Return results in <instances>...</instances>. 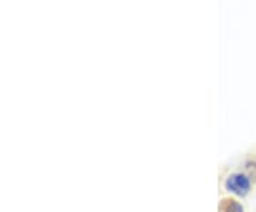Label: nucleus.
<instances>
[{"label":"nucleus","instance_id":"obj_3","mask_svg":"<svg viewBox=\"0 0 256 212\" xmlns=\"http://www.w3.org/2000/svg\"><path fill=\"white\" fill-rule=\"evenodd\" d=\"M246 170H248L249 177L256 178V163H249V164L246 165Z\"/></svg>","mask_w":256,"mask_h":212},{"label":"nucleus","instance_id":"obj_2","mask_svg":"<svg viewBox=\"0 0 256 212\" xmlns=\"http://www.w3.org/2000/svg\"><path fill=\"white\" fill-rule=\"evenodd\" d=\"M222 211L223 212H244V207L236 202V201H226L222 207Z\"/></svg>","mask_w":256,"mask_h":212},{"label":"nucleus","instance_id":"obj_1","mask_svg":"<svg viewBox=\"0 0 256 212\" xmlns=\"http://www.w3.org/2000/svg\"><path fill=\"white\" fill-rule=\"evenodd\" d=\"M225 187L229 192H233L238 197H245L251 191V179L245 174H232L229 175Z\"/></svg>","mask_w":256,"mask_h":212}]
</instances>
